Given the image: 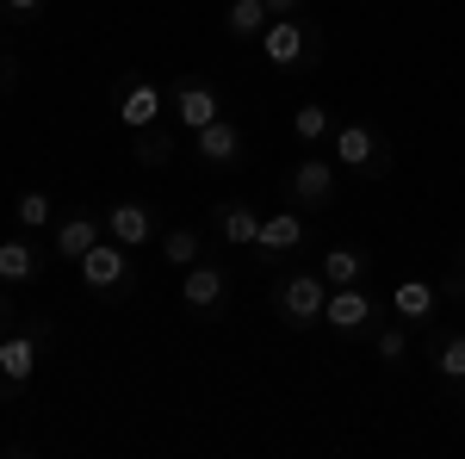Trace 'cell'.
<instances>
[{"label": "cell", "mask_w": 465, "mask_h": 459, "mask_svg": "<svg viewBox=\"0 0 465 459\" xmlns=\"http://www.w3.org/2000/svg\"><path fill=\"white\" fill-rule=\"evenodd\" d=\"M261 50H267V63L273 69H311L322 56V32H317V19H304V13H286V19H267V32H261Z\"/></svg>", "instance_id": "obj_1"}, {"label": "cell", "mask_w": 465, "mask_h": 459, "mask_svg": "<svg viewBox=\"0 0 465 459\" xmlns=\"http://www.w3.org/2000/svg\"><path fill=\"white\" fill-rule=\"evenodd\" d=\"M273 304H280V323H286V329H317L322 304H329V280H322L317 267H298V274L280 280Z\"/></svg>", "instance_id": "obj_2"}, {"label": "cell", "mask_w": 465, "mask_h": 459, "mask_svg": "<svg viewBox=\"0 0 465 459\" xmlns=\"http://www.w3.org/2000/svg\"><path fill=\"white\" fill-rule=\"evenodd\" d=\"M335 168H360L366 180H385L391 175V149L366 118H348V125H335Z\"/></svg>", "instance_id": "obj_3"}, {"label": "cell", "mask_w": 465, "mask_h": 459, "mask_svg": "<svg viewBox=\"0 0 465 459\" xmlns=\"http://www.w3.org/2000/svg\"><path fill=\"white\" fill-rule=\"evenodd\" d=\"M112 106H118V125L137 137V131H155V125H162L168 94H162L149 75H124V81H118V94H112Z\"/></svg>", "instance_id": "obj_4"}, {"label": "cell", "mask_w": 465, "mask_h": 459, "mask_svg": "<svg viewBox=\"0 0 465 459\" xmlns=\"http://www.w3.org/2000/svg\"><path fill=\"white\" fill-rule=\"evenodd\" d=\"M81 280L94 298H106V292H131V248L118 243V236H100V243L81 254Z\"/></svg>", "instance_id": "obj_5"}, {"label": "cell", "mask_w": 465, "mask_h": 459, "mask_svg": "<svg viewBox=\"0 0 465 459\" xmlns=\"http://www.w3.org/2000/svg\"><path fill=\"white\" fill-rule=\"evenodd\" d=\"M168 118H174L180 131H205L212 118H223V106H217V87H205L199 75L174 81V87H168Z\"/></svg>", "instance_id": "obj_6"}, {"label": "cell", "mask_w": 465, "mask_h": 459, "mask_svg": "<svg viewBox=\"0 0 465 459\" xmlns=\"http://www.w3.org/2000/svg\"><path fill=\"white\" fill-rule=\"evenodd\" d=\"M286 193H292V205H298V212H322V205L335 199V162H322V155H311V162H292Z\"/></svg>", "instance_id": "obj_7"}, {"label": "cell", "mask_w": 465, "mask_h": 459, "mask_svg": "<svg viewBox=\"0 0 465 459\" xmlns=\"http://www.w3.org/2000/svg\"><path fill=\"white\" fill-rule=\"evenodd\" d=\"M322 323H329L335 335H360V329H372V323H379V311H372L366 285H329V304H322Z\"/></svg>", "instance_id": "obj_8"}, {"label": "cell", "mask_w": 465, "mask_h": 459, "mask_svg": "<svg viewBox=\"0 0 465 459\" xmlns=\"http://www.w3.org/2000/svg\"><path fill=\"white\" fill-rule=\"evenodd\" d=\"M223 298H230V274H223V267L193 261V267L180 274V304H186V311H223Z\"/></svg>", "instance_id": "obj_9"}, {"label": "cell", "mask_w": 465, "mask_h": 459, "mask_svg": "<svg viewBox=\"0 0 465 459\" xmlns=\"http://www.w3.org/2000/svg\"><path fill=\"white\" fill-rule=\"evenodd\" d=\"M100 236H106V212H87V205H74V212L56 224V254H63V261H81V254L100 243Z\"/></svg>", "instance_id": "obj_10"}, {"label": "cell", "mask_w": 465, "mask_h": 459, "mask_svg": "<svg viewBox=\"0 0 465 459\" xmlns=\"http://www.w3.org/2000/svg\"><path fill=\"white\" fill-rule=\"evenodd\" d=\"M106 236H118L124 248H143V243H155L162 230H155V212H149L143 199H118L106 212Z\"/></svg>", "instance_id": "obj_11"}, {"label": "cell", "mask_w": 465, "mask_h": 459, "mask_svg": "<svg viewBox=\"0 0 465 459\" xmlns=\"http://www.w3.org/2000/svg\"><path fill=\"white\" fill-rule=\"evenodd\" d=\"M193 155H199V162H212V168L242 162V131H236V118H212L205 131H193Z\"/></svg>", "instance_id": "obj_12"}, {"label": "cell", "mask_w": 465, "mask_h": 459, "mask_svg": "<svg viewBox=\"0 0 465 459\" xmlns=\"http://www.w3.org/2000/svg\"><path fill=\"white\" fill-rule=\"evenodd\" d=\"M32 373H37V342L32 335H6V342H0V397L32 385Z\"/></svg>", "instance_id": "obj_13"}, {"label": "cell", "mask_w": 465, "mask_h": 459, "mask_svg": "<svg viewBox=\"0 0 465 459\" xmlns=\"http://www.w3.org/2000/svg\"><path fill=\"white\" fill-rule=\"evenodd\" d=\"M434 304H440V285H429V280H397L391 285V311H397V323H410V329H422V323L434 317Z\"/></svg>", "instance_id": "obj_14"}, {"label": "cell", "mask_w": 465, "mask_h": 459, "mask_svg": "<svg viewBox=\"0 0 465 459\" xmlns=\"http://www.w3.org/2000/svg\"><path fill=\"white\" fill-rule=\"evenodd\" d=\"M254 248H267V254H298V248H304V212H298V205L267 212V217H261V243H254Z\"/></svg>", "instance_id": "obj_15"}, {"label": "cell", "mask_w": 465, "mask_h": 459, "mask_svg": "<svg viewBox=\"0 0 465 459\" xmlns=\"http://www.w3.org/2000/svg\"><path fill=\"white\" fill-rule=\"evenodd\" d=\"M212 217H217V236H223L230 248H254V243H261V212L242 205V199H223Z\"/></svg>", "instance_id": "obj_16"}, {"label": "cell", "mask_w": 465, "mask_h": 459, "mask_svg": "<svg viewBox=\"0 0 465 459\" xmlns=\"http://www.w3.org/2000/svg\"><path fill=\"white\" fill-rule=\"evenodd\" d=\"M366 267H372V261H366L360 248H348V243L322 248V261H317V274L329 285H366Z\"/></svg>", "instance_id": "obj_17"}, {"label": "cell", "mask_w": 465, "mask_h": 459, "mask_svg": "<svg viewBox=\"0 0 465 459\" xmlns=\"http://www.w3.org/2000/svg\"><path fill=\"white\" fill-rule=\"evenodd\" d=\"M267 19H273V13H267L261 0H230L223 32H230V37H261V32H267Z\"/></svg>", "instance_id": "obj_18"}, {"label": "cell", "mask_w": 465, "mask_h": 459, "mask_svg": "<svg viewBox=\"0 0 465 459\" xmlns=\"http://www.w3.org/2000/svg\"><path fill=\"white\" fill-rule=\"evenodd\" d=\"M37 280V254L25 243H0V285H32Z\"/></svg>", "instance_id": "obj_19"}, {"label": "cell", "mask_w": 465, "mask_h": 459, "mask_svg": "<svg viewBox=\"0 0 465 459\" xmlns=\"http://www.w3.org/2000/svg\"><path fill=\"white\" fill-rule=\"evenodd\" d=\"M155 243H162V254H168L174 267H193V261H199V248H205V236H199L193 224H174V230H162Z\"/></svg>", "instance_id": "obj_20"}, {"label": "cell", "mask_w": 465, "mask_h": 459, "mask_svg": "<svg viewBox=\"0 0 465 459\" xmlns=\"http://www.w3.org/2000/svg\"><path fill=\"white\" fill-rule=\"evenodd\" d=\"M434 373L447 385H465V329L460 335H434Z\"/></svg>", "instance_id": "obj_21"}, {"label": "cell", "mask_w": 465, "mask_h": 459, "mask_svg": "<svg viewBox=\"0 0 465 459\" xmlns=\"http://www.w3.org/2000/svg\"><path fill=\"white\" fill-rule=\"evenodd\" d=\"M292 137H298V143H322V137H335V112L317 106V100H311V106H298V112H292Z\"/></svg>", "instance_id": "obj_22"}, {"label": "cell", "mask_w": 465, "mask_h": 459, "mask_svg": "<svg viewBox=\"0 0 465 459\" xmlns=\"http://www.w3.org/2000/svg\"><path fill=\"white\" fill-rule=\"evenodd\" d=\"M13 217H19V230H44V224L56 217V205H50V193H44V186H32V193H19Z\"/></svg>", "instance_id": "obj_23"}, {"label": "cell", "mask_w": 465, "mask_h": 459, "mask_svg": "<svg viewBox=\"0 0 465 459\" xmlns=\"http://www.w3.org/2000/svg\"><path fill=\"white\" fill-rule=\"evenodd\" d=\"M372 348H379V360H385V366H397V360L410 354V323H391V329H379V342H372Z\"/></svg>", "instance_id": "obj_24"}, {"label": "cell", "mask_w": 465, "mask_h": 459, "mask_svg": "<svg viewBox=\"0 0 465 459\" xmlns=\"http://www.w3.org/2000/svg\"><path fill=\"white\" fill-rule=\"evenodd\" d=\"M0 6H6L13 19H37V13H44V0H0Z\"/></svg>", "instance_id": "obj_25"}, {"label": "cell", "mask_w": 465, "mask_h": 459, "mask_svg": "<svg viewBox=\"0 0 465 459\" xmlns=\"http://www.w3.org/2000/svg\"><path fill=\"white\" fill-rule=\"evenodd\" d=\"M261 6H267L273 19H286V13H304V0H261Z\"/></svg>", "instance_id": "obj_26"}, {"label": "cell", "mask_w": 465, "mask_h": 459, "mask_svg": "<svg viewBox=\"0 0 465 459\" xmlns=\"http://www.w3.org/2000/svg\"><path fill=\"white\" fill-rule=\"evenodd\" d=\"M6 87H13V63L0 56V94H6Z\"/></svg>", "instance_id": "obj_27"}, {"label": "cell", "mask_w": 465, "mask_h": 459, "mask_svg": "<svg viewBox=\"0 0 465 459\" xmlns=\"http://www.w3.org/2000/svg\"><path fill=\"white\" fill-rule=\"evenodd\" d=\"M460 267H465V248H460Z\"/></svg>", "instance_id": "obj_28"}, {"label": "cell", "mask_w": 465, "mask_h": 459, "mask_svg": "<svg viewBox=\"0 0 465 459\" xmlns=\"http://www.w3.org/2000/svg\"><path fill=\"white\" fill-rule=\"evenodd\" d=\"M0 317H6V304H0Z\"/></svg>", "instance_id": "obj_29"}]
</instances>
